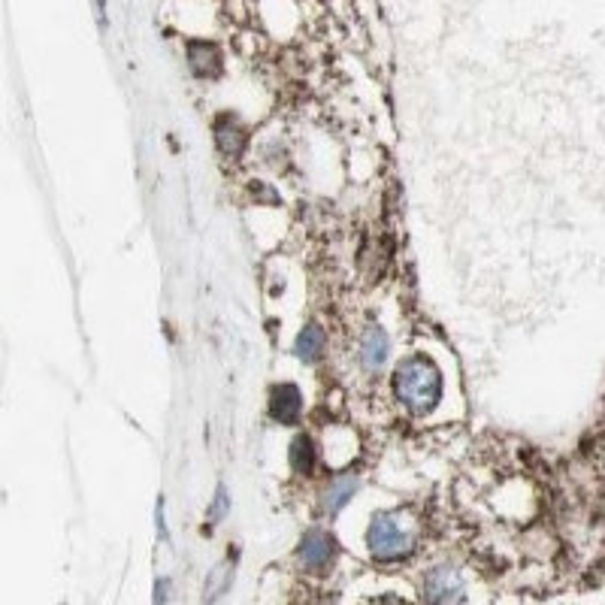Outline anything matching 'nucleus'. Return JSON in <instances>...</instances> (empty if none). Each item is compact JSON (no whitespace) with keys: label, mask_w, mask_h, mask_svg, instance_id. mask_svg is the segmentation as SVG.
Returning a JSON list of instances; mask_svg holds the SVG:
<instances>
[{"label":"nucleus","mask_w":605,"mask_h":605,"mask_svg":"<svg viewBox=\"0 0 605 605\" xmlns=\"http://www.w3.org/2000/svg\"><path fill=\"white\" fill-rule=\"evenodd\" d=\"M397 400L412 415H430L442 400V370L430 357H406L394 372Z\"/></svg>","instance_id":"f257e3e1"},{"label":"nucleus","mask_w":605,"mask_h":605,"mask_svg":"<svg viewBox=\"0 0 605 605\" xmlns=\"http://www.w3.org/2000/svg\"><path fill=\"white\" fill-rule=\"evenodd\" d=\"M366 542L379 563H397L415 551V532L406 527L400 511H381L366 530Z\"/></svg>","instance_id":"f03ea898"},{"label":"nucleus","mask_w":605,"mask_h":605,"mask_svg":"<svg viewBox=\"0 0 605 605\" xmlns=\"http://www.w3.org/2000/svg\"><path fill=\"white\" fill-rule=\"evenodd\" d=\"M424 600L427 602H460L463 600V578L457 569L439 566L424 578Z\"/></svg>","instance_id":"7ed1b4c3"},{"label":"nucleus","mask_w":605,"mask_h":605,"mask_svg":"<svg viewBox=\"0 0 605 605\" xmlns=\"http://www.w3.org/2000/svg\"><path fill=\"white\" fill-rule=\"evenodd\" d=\"M336 557V539L327 530H309L300 539V560L309 569H324Z\"/></svg>","instance_id":"20e7f679"},{"label":"nucleus","mask_w":605,"mask_h":605,"mask_svg":"<svg viewBox=\"0 0 605 605\" xmlns=\"http://www.w3.org/2000/svg\"><path fill=\"white\" fill-rule=\"evenodd\" d=\"M302 412V397L297 385H276L270 394V415L279 424H297Z\"/></svg>","instance_id":"39448f33"},{"label":"nucleus","mask_w":605,"mask_h":605,"mask_svg":"<svg viewBox=\"0 0 605 605\" xmlns=\"http://www.w3.org/2000/svg\"><path fill=\"white\" fill-rule=\"evenodd\" d=\"M188 64L194 70V76L200 79H215L221 73V52L218 46L206 40H191L188 42Z\"/></svg>","instance_id":"423d86ee"},{"label":"nucleus","mask_w":605,"mask_h":605,"mask_svg":"<svg viewBox=\"0 0 605 605\" xmlns=\"http://www.w3.org/2000/svg\"><path fill=\"white\" fill-rule=\"evenodd\" d=\"M387 333L381 327H370L364 333V342H360V360H364V366L370 372H376L385 366V360H387Z\"/></svg>","instance_id":"0eeeda50"},{"label":"nucleus","mask_w":605,"mask_h":605,"mask_svg":"<svg viewBox=\"0 0 605 605\" xmlns=\"http://www.w3.org/2000/svg\"><path fill=\"white\" fill-rule=\"evenodd\" d=\"M215 140H218V149L225 151V155L240 157L242 151H246L249 134L242 131V127L236 125L230 115H225V119H218V125H215Z\"/></svg>","instance_id":"6e6552de"},{"label":"nucleus","mask_w":605,"mask_h":605,"mask_svg":"<svg viewBox=\"0 0 605 605\" xmlns=\"http://www.w3.org/2000/svg\"><path fill=\"white\" fill-rule=\"evenodd\" d=\"M324 348H327V340H324V330L318 324H309V327H302V333L297 336V355L300 360H306V364H315Z\"/></svg>","instance_id":"1a4fd4ad"},{"label":"nucleus","mask_w":605,"mask_h":605,"mask_svg":"<svg viewBox=\"0 0 605 605\" xmlns=\"http://www.w3.org/2000/svg\"><path fill=\"white\" fill-rule=\"evenodd\" d=\"M357 487H360V481L355 479V475H345V479L333 481V485L327 487V496H324V509H327V515H336V511H340L345 502L357 494Z\"/></svg>","instance_id":"9d476101"},{"label":"nucleus","mask_w":605,"mask_h":605,"mask_svg":"<svg viewBox=\"0 0 605 605\" xmlns=\"http://www.w3.org/2000/svg\"><path fill=\"white\" fill-rule=\"evenodd\" d=\"M291 466L300 475H309L315 470V445L309 436H297L291 442Z\"/></svg>","instance_id":"9b49d317"},{"label":"nucleus","mask_w":605,"mask_h":605,"mask_svg":"<svg viewBox=\"0 0 605 605\" xmlns=\"http://www.w3.org/2000/svg\"><path fill=\"white\" fill-rule=\"evenodd\" d=\"M227 506H230V496H227L225 487H218V494H215L212 509H209V524H218L221 517L227 515Z\"/></svg>","instance_id":"f8f14e48"}]
</instances>
